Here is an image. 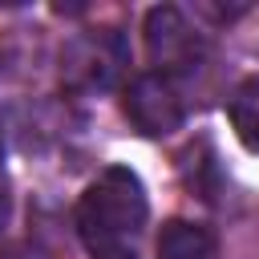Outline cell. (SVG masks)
<instances>
[{
	"mask_svg": "<svg viewBox=\"0 0 259 259\" xmlns=\"http://www.w3.org/2000/svg\"><path fill=\"white\" fill-rule=\"evenodd\" d=\"M0 259H36V255H32V251H24V247H8Z\"/></svg>",
	"mask_w": 259,
	"mask_h": 259,
	"instance_id": "9c48e42d",
	"label": "cell"
},
{
	"mask_svg": "<svg viewBox=\"0 0 259 259\" xmlns=\"http://www.w3.org/2000/svg\"><path fill=\"white\" fill-rule=\"evenodd\" d=\"M146 214L150 202L142 178L130 166H105L77 202V231L97 259H109L125 255V247L146 227Z\"/></svg>",
	"mask_w": 259,
	"mask_h": 259,
	"instance_id": "6da1fadb",
	"label": "cell"
},
{
	"mask_svg": "<svg viewBox=\"0 0 259 259\" xmlns=\"http://www.w3.org/2000/svg\"><path fill=\"white\" fill-rule=\"evenodd\" d=\"M8 210H12V190H8V178H4V170H0V231H4V223H8Z\"/></svg>",
	"mask_w": 259,
	"mask_h": 259,
	"instance_id": "ba28073f",
	"label": "cell"
},
{
	"mask_svg": "<svg viewBox=\"0 0 259 259\" xmlns=\"http://www.w3.org/2000/svg\"><path fill=\"white\" fill-rule=\"evenodd\" d=\"M146 53L150 61L170 77V69H190L202 57V40L190 28V20L182 16V8L174 4H158L146 12Z\"/></svg>",
	"mask_w": 259,
	"mask_h": 259,
	"instance_id": "3957f363",
	"label": "cell"
},
{
	"mask_svg": "<svg viewBox=\"0 0 259 259\" xmlns=\"http://www.w3.org/2000/svg\"><path fill=\"white\" fill-rule=\"evenodd\" d=\"M125 65V45L113 28L77 36L65 49V81L81 89H105Z\"/></svg>",
	"mask_w": 259,
	"mask_h": 259,
	"instance_id": "277c9868",
	"label": "cell"
},
{
	"mask_svg": "<svg viewBox=\"0 0 259 259\" xmlns=\"http://www.w3.org/2000/svg\"><path fill=\"white\" fill-rule=\"evenodd\" d=\"M178 174H182V186H186L190 194H198V198H214L219 178H223L219 158H214V146H210L206 138L190 142V146L178 154Z\"/></svg>",
	"mask_w": 259,
	"mask_h": 259,
	"instance_id": "8992f818",
	"label": "cell"
},
{
	"mask_svg": "<svg viewBox=\"0 0 259 259\" xmlns=\"http://www.w3.org/2000/svg\"><path fill=\"white\" fill-rule=\"evenodd\" d=\"M214 251H219L214 231L202 227V223H190V219L162 223L158 243H154V255L158 259H214Z\"/></svg>",
	"mask_w": 259,
	"mask_h": 259,
	"instance_id": "5b68a950",
	"label": "cell"
},
{
	"mask_svg": "<svg viewBox=\"0 0 259 259\" xmlns=\"http://www.w3.org/2000/svg\"><path fill=\"white\" fill-rule=\"evenodd\" d=\"M121 109L130 117V125L146 138H162V134H174L182 121H186V101L178 93V85L166 77V73H142L130 81L125 97H121Z\"/></svg>",
	"mask_w": 259,
	"mask_h": 259,
	"instance_id": "7a4b0ae2",
	"label": "cell"
},
{
	"mask_svg": "<svg viewBox=\"0 0 259 259\" xmlns=\"http://www.w3.org/2000/svg\"><path fill=\"white\" fill-rule=\"evenodd\" d=\"M227 117H231L239 142H243L247 150L259 154V77H247V81L231 93V101H227Z\"/></svg>",
	"mask_w": 259,
	"mask_h": 259,
	"instance_id": "52a82bcc",
	"label": "cell"
}]
</instances>
